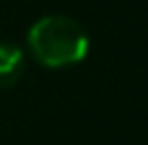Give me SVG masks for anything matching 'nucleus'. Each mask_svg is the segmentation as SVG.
Segmentation results:
<instances>
[{"label": "nucleus", "mask_w": 148, "mask_h": 145, "mask_svg": "<svg viewBox=\"0 0 148 145\" xmlns=\"http://www.w3.org/2000/svg\"><path fill=\"white\" fill-rule=\"evenodd\" d=\"M23 73V52L16 44L3 42L0 44V88H10L13 83H18Z\"/></svg>", "instance_id": "2"}, {"label": "nucleus", "mask_w": 148, "mask_h": 145, "mask_svg": "<svg viewBox=\"0 0 148 145\" xmlns=\"http://www.w3.org/2000/svg\"><path fill=\"white\" fill-rule=\"evenodd\" d=\"M88 34L70 16H42L29 29V49L44 67L60 70L78 65L88 54Z\"/></svg>", "instance_id": "1"}]
</instances>
